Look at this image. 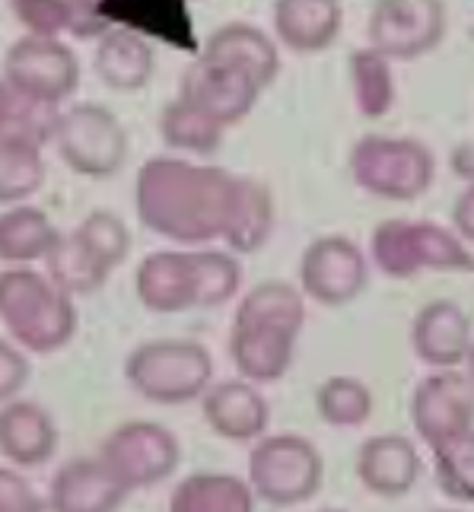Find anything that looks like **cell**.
I'll return each mask as SVG.
<instances>
[{"mask_svg": "<svg viewBox=\"0 0 474 512\" xmlns=\"http://www.w3.org/2000/svg\"><path fill=\"white\" fill-rule=\"evenodd\" d=\"M433 478L452 503H474V427L433 446Z\"/></svg>", "mask_w": 474, "mask_h": 512, "instance_id": "1f68e13d", "label": "cell"}, {"mask_svg": "<svg viewBox=\"0 0 474 512\" xmlns=\"http://www.w3.org/2000/svg\"><path fill=\"white\" fill-rule=\"evenodd\" d=\"M58 449L55 420L32 401H7L0 408V455L20 468L45 465Z\"/></svg>", "mask_w": 474, "mask_h": 512, "instance_id": "44dd1931", "label": "cell"}, {"mask_svg": "<svg viewBox=\"0 0 474 512\" xmlns=\"http://www.w3.org/2000/svg\"><path fill=\"white\" fill-rule=\"evenodd\" d=\"M201 411L207 427L230 443L261 439L271 423L268 401L249 379H230L217 385L210 382V388L201 395Z\"/></svg>", "mask_w": 474, "mask_h": 512, "instance_id": "2e32d148", "label": "cell"}, {"mask_svg": "<svg viewBox=\"0 0 474 512\" xmlns=\"http://www.w3.org/2000/svg\"><path fill=\"white\" fill-rule=\"evenodd\" d=\"M45 185L42 147L0 137V204H23Z\"/></svg>", "mask_w": 474, "mask_h": 512, "instance_id": "f546056e", "label": "cell"}, {"mask_svg": "<svg viewBox=\"0 0 474 512\" xmlns=\"http://www.w3.org/2000/svg\"><path fill=\"white\" fill-rule=\"evenodd\" d=\"M300 284L309 299L322 306H347L370 284V264L357 242L344 236H322L303 252Z\"/></svg>", "mask_w": 474, "mask_h": 512, "instance_id": "8fae6325", "label": "cell"}, {"mask_svg": "<svg viewBox=\"0 0 474 512\" xmlns=\"http://www.w3.org/2000/svg\"><path fill=\"white\" fill-rule=\"evenodd\" d=\"M411 423L433 449L474 427V382L455 369H436L411 395Z\"/></svg>", "mask_w": 474, "mask_h": 512, "instance_id": "7c38bea8", "label": "cell"}, {"mask_svg": "<svg viewBox=\"0 0 474 512\" xmlns=\"http://www.w3.org/2000/svg\"><path fill=\"white\" fill-rule=\"evenodd\" d=\"M223 131L226 128L220 125V121H214L204 109L191 105L182 96H175L160 115L163 144L172 150H182V153H195V156L217 153L223 144Z\"/></svg>", "mask_w": 474, "mask_h": 512, "instance_id": "4316f807", "label": "cell"}, {"mask_svg": "<svg viewBox=\"0 0 474 512\" xmlns=\"http://www.w3.org/2000/svg\"><path fill=\"white\" fill-rule=\"evenodd\" d=\"M10 105H13V90L7 86V80L0 77V134H4V125L10 118Z\"/></svg>", "mask_w": 474, "mask_h": 512, "instance_id": "60d3db41", "label": "cell"}, {"mask_svg": "<svg viewBox=\"0 0 474 512\" xmlns=\"http://www.w3.org/2000/svg\"><path fill=\"white\" fill-rule=\"evenodd\" d=\"M370 255L392 280H411L420 271H474L465 239L430 220H382L373 229Z\"/></svg>", "mask_w": 474, "mask_h": 512, "instance_id": "3957f363", "label": "cell"}, {"mask_svg": "<svg viewBox=\"0 0 474 512\" xmlns=\"http://www.w3.org/2000/svg\"><path fill=\"white\" fill-rule=\"evenodd\" d=\"M452 226L465 242H474V185H468L452 204Z\"/></svg>", "mask_w": 474, "mask_h": 512, "instance_id": "ab89813d", "label": "cell"}, {"mask_svg": "<svg viewBox=\"0 0 474 512\" xmlns=\"http://www.w3.org/2000/svg\"><path fill=\"white\" fill-rule=\"evenodd\" d=\"M125 379L153 404H188L214 382V360L198 341H147L128 357Z\"/></svg>", "mask_w": 474, "mask_h": 512, "instance_id": "5b68a950", "label": "cell"}, {"mask_svg": "<svg viewBox=\"0 0 474 512\" xmlns=\"http://www.w3.org/2000/svg\"><path fill=\"white\" fill-rule=\"evenodd\" d=\"M350 86L363 118H382L395 105V74L392 61L382 58L376 48H357L350 55Z\"/></svg>", "mask_w": 474, "mask_h": 512, "instance_id": "f1b7e54d", "label": "cell"}, {"mask_svg": "<svg viewBox=\"0 0 474 512\" xmlns=\"http://www.w3.org/2000/svg\"><path fill=\"white\" fill-rule=\"evenodd\" d=\"M128 500V490L102 458H70L48 487V506L58 512H112Z\"/></svg>", "mask_w": 474, "mask_h": 512, "instance_id": "e0dca14e", "label": "cell"}, {"mask_svg": "<svg viewBox=\"0 0 474 512\" xmlns=\"http://www.w3.org/2000/svg\"><path fill=\"white\" fill-rule=\"evenodd\" d=\"M29 379V360L10 341H0V404L13 401Z\"/></svg>", "mask_w": 474, "mask_h": 512, "instance_id": "74e56055", "label": "cell"}, {"mask_svg": "<svg viewBox=\"0 0 474 512\" xmlns=\"http://www.w3.org/2000/svg\"><path fill=\"white\" fill-rule=\"evenodd\" d=\"M296 338H300V331L284 325L233 319V331H230L233 366L249 382L284 379L296 357Z\"/></svg>", "mask_w": 474, "mask_h": 512, "instance_id": "5bb4252c", "label": "cell"}, {"mask_svg": "<svg viewBox=\"0 0 474 512\" xmlns=\"http://www.w3.org/2000/svg\"><path fill=\"white\" fill-rule=\"evenodd\" d=\"M201 55L210 58V61H223L230 67L245 70V74H249L261 86V90H268V86L274 83V77H277V70H280L277 45L252 23H226V26H220L207 39Z\"/></svg>", "mask_w": 474, "mask_h": 512, "instance_id": "7402d4cb", "label": "cell"}, {"mask_svg": "<svg viewBox=\"0 0 474 512\" xmlns=\"http://www.w3.org/2000/svg\"><path fill=\"white\" fill-rule=\"evenodd\" d=\"M233 319L271 322V325L303 331V322H306L303 293L296 287H290L287 280H265V284H258L255 290H249L242 296V303H239Z\"/></svg>", "mask_w": 474, "mask_h": 512, "instance_id": "4dcf8cb0", "label": "cell"}, {"mask_svg": "<svg viewBox=\"0 0 474 512\" xmlns=\"http://www.w3.org/2000/svg\"><path fill=\"white\" fill-rule=\"evenodd\" d=\"M99 458L112 468L128 493L147 490L166 481L179 468V439H175L163 423L153 420H131L105 436Z\"/></svg>", "mask_w": 474, "mask_h": 512, "instance_id": "ba28073f", "label": "cell"}, {"mask_svg": "<svg viewBox=\"0 0 474 512\" xmlns=\"http://www.w3.org/2000/svg\"><path fill=\"white\" fill-rule=\"evenodd\" d=\"M45 268L48 277L70 296H86L102 290L112 274L109 264H102L74 233L58 236L55 249L45 255Z\"/></svg>", "mask_w": 474, "mask_h": 512, "instance_id": "83f0119b", "label": "cell"}, {"mask_svg": "<svg viewBox=\"0 0 474 512\" xmlns=\"http://www.w3.org/2000/svg\"><path fill=\"white\" fill-rule=\"evenodd\" d=\"M233 194V172L179 156H156L137 172L134 207L150 233L182 245H201L223 236Z\"/></svg>", "mask_w": 474, "mask_h": 512, "instance_id": "6da1fadb", "label": "cell"}, {"mask_svg": "<svg viewBox=\"0 0 474 512\" xmlns=\"http://www.w3.org/2000/svg\"><path fill=\"white\" fill-rule=\"evenodd\" d=\"M191 268H195V309L230 303L242 284V264L233 252H191Z\"/></svg>", "mask_w": 474, "mask_h": 512, "instance_id": "836d02e7", "label": "cell"}, {"mask_svg": "<svg viewBox=\"0 0 474 512\" xmlns=\"http://www.w3.org/2000/svg\"><path fill=\"white\" fill-rule=\"evenodd\" d=\"M370 48L389 61L424 58L446 35L443 0H376L370 10Z\"/></svg>", "mask_w": 474, "mask_h": 512, "instance_id": "30bf717a", "label": "cell"}, {"mask_svg": "<svg viewBox=\"0 0 474 512\" xmlns=\"http://www.w3.org/2000/svg\"><path fill=\"white\" fill-rule=\"evenodd\" d=\"M58 229L48 220L45 210L29 204H13L0 214V261L29 264L45 261V255L55 249Z\"/></svg>", "mask_w": 474, "mask_h": 512, "instance_id": "d4e9b609", "label": "cell"}, {"mask_svg": "<svg viewBox=\"0 0 474 512\" xmlns=\"http://www.w3.org/2000/svg\"><path fill=\"white\" fill-rule=\"evenodd\" d=\"M350 179L382 201H417L436 179V156L414 137L366 134L350 150Z\"/></svg>", "mask_w": 474, "mask_h": 512, "instance_id": "277c9868", "label": "cell"}, {"mask_svg": "<svg viewBox=\"0 0 474 512\" xmlns=\"http://www.w3.org/2000/svg\"><path fill=\"white\" fill-rule=\"evenodd\" d=\"M153 48L134 29H109L99 35L96 45V74L118 93H134L153 77Z\"/></svg>", "mask_w": 474, "mask_h": 512, "instance_id": "603a6c76", "label": "cell"}, {"mask_svg": "<svg viewBox=\"0 0 474 512\" xmlns=\"http://www.w3.org/2000/svg\"><path fill=\"white\" fill-rule=\"evenodd\" d=\"M315 408L331 427H360L373 417V392L354 376H331L315 392Z\"/></svg>", "mask_w": 474, "mask_h": 512, "instance_id": "d6a6232c", "label": "cell"}, {"mask_svg": "<svg viewBox=\"0 0 474 512\" xmlns=\"http://www.w3.org/2000/svg\"><path fill=\"white\" fill-rule=\"evenodd\" d=\"M465 363H468V379L474 382V344H471V350H468V360H465Z\"/></svg>", "mask_w": 474, "mask_h": 512, "instance_id": "b9f144b4", "label": "cell"}, {"mask_svg": "<svg viewBox=\"0 0 474 512\" xmlns=\"http://www.w3.org/2000/svg\"><path fill=\"white\" fill-rule=\"evenodd\" d=\"M357 478L376 497L385 500L405 497L420 478L417 446L401 433H382L366 439L357 452Z\"/></svg>", "mask_w": 474, "mask_h": 512, "instance_id": "ac0fdd59", "label": "cell"}, {"mask_svg": "<svg viewBox=\"0 0 474 512\" xmlns=\"http://www.w3.org/2000/svg\"><path fill=\"white\" fill-rule=\"evenodd\" d=\"M274 229V198L268 185L258 179H236L230 217L223 226V242L233 255H252L271 239Z\"/></svg>", "mask_w": 474, "mask_h": 512, "instance_id": "cb8c5ba5", "label": "cell"}, {"mask_svg": "<svg viewBox=\"0 0 474 512\" xmlns=\"http://www.w3.org/2000/svg\"><path fill=\"white\" fill-rule=\"evenodd\" d=\"M58 121H61L58 105L39 102V99H26V96L13 93L10 118H7L4 134H0V137H16V140H29V144H35V147H45L48 140L55 144Z\"/></svg>", "mask_w": 474, "mask_h": 512, "instance_id": "d590c367", "label": "cell"}, {"mask_svg": "<svg viewBox=\"0 0 474 512\" xmlns=\"http://www.w3.org/2000/svg\"><path fill=\"white\" fill-rule=\"evenodd\" d=\"M35 509H42L39 493L16 471L0 468V512H35Z\"/></svg>", "mask_w": 474, "mask_h": 512, "instance_id": "f35d334b", "label": "cell"}, {"mask_svg": "<svg viewBox=\"0 0 474 512\" xmlns=\"http://www.w3.org/2000/svg\"><path fill=\"white\" fill-rule=\"evenodd\" d=\"M13 16L29 35L58 39L61 32H74V4L70 0H10Z\"/></svg>", "mask_w": 474, "mask_h": 512, "instance_id": "8d00e7d4", "label": "cell"}, {"mask_svg": "<svg viewBox=\"0 0 474 512\" xmlns=\"http://www.w3.org/2000/svg\"><path fill=\"white\" fill-rule=\"evenodd\" d=\"M134 290L140 306L156 315L195 309V268L191 252H153L140 261Z\"/></svg>", "mask_w": 474, "mask_h": 512, "instance_id": "ffe728a7", "label": "cell"}, {"mask_svg": "<svg viewBox=\"0 0 474 512\" xmlns=\"http://www.w3.org/2000/svg\"><path fill=\"white\" fill-rule=\"evenodd\" d=\"M255 506L252 484L239 481L236 474L201 471L185 478L172 490V512H249Z\"/></svg>", "mask_w": 474, "mask_h": 512, "instance_id": "484cf974", "label": "cell"}, {"mask_svg": "<svg viewBox=\"0 0 474 512\" xmlns=\"http://www.w3.org/2000/svg\"><path fill=\"white\" fill-rule=\"evenodd\" d=\"M471 344V319L452 299H433L414 315L411 347L420 363L433 369H455L468 360Z\"/></svg>", "mask_w": 474, "mask_h": 512, "instance_id": "9a60e30c", "label": "cell"}, {"mask_svg": "<svg viewBox=\"0 0 474 512\" xmlns=\"http://www.w3.org/2000/svg\"><path fill=\"white\" fill-rule=\"evenodd\" d=\"M4 80L16 96L61 105L80 86V61L61 39L23 35L4 58Z\"/></svg>", "mask_w": 474, "mask_h": 512, "instance_id": "9c48e42d", "label": "cell"}, {"mask_svg": "<svg viewBox=\"0 0 474 512\" xmlns=\"http://www.w3.org/2000/svg\"><path fill=\"white\" fill-rule=\"evenodd\" d=\"M55 147L61 160L86 179H112L128 160V134L112 109L80 102L61 112Z\"/></svg>", "mask_w": 474, "mask_h": 512, "instance_id": "52a82bcc", "label": "cell"}, {"mask_svg": "<svg viewBox=\"0 0 474 512\" xmlns=\"http://www.w3.org/2000/svg\"><path fill=\"white\" fill-rule=\"evenodd\" d=\"M0 325L23 350L45 357L74 338V296L64 293L51 277L29 268H10L0 274Z\"/></svg>", "mask_w": 474, "mask_h": 512, "instance_id": "7a4b0ae2", "label": "cell"}, {"mask_svg": "<svg viewBox=\"0 0 474 512\" xmlns=\"http://www.w3.org/2000/svg\"><path fill=\"white\" fill-rule=\"evenodd\" d=\"M261 93L265 90L245 70L223 61H210L204 55L191 61L179 80V96L204 109L223 128H230L249 115Z\"/></svg>", "mask_w": 474, "mask_h": 512, "instance_id": "4fadbf2b", "label": "cell"}, {"mask_svg": "<svg viewBox=\"0 0 474 512\" xmlns=\"http://www.w3.org/2000/svg\"><path fill=\"white\" fill-rule=\"evenodd\" d=\"M341 26V0H277L274 4V32L293 55H319L331 48Z\"/></svg>", "mask_w": 474, "mask_h": 512, "instance_id": "d6986e66", "label": "cell"}, {"mask_svg": "<svg viewBox=\"0 0 474 512\" xmlns=\"http://www.w3.org/2000/svg\"><path fill=\"white\" fill-rule=\"evenodd\" d=\"M325 462L309 439L280 433L261 436L249 455V484L268 506H300L322 490Z\"/></svg>", "mask_w": 474, "mask_h": 512, "instance_id": "8992f818", "label": "cell"}, {"mask_svg": "<svg viewBox=\"0 0 474 512\" xmlns=\"http://www.w3.org/2000/svg\"><path fill=\"white\" fill-rule=\"evenodd\" d=\"M86 249H90L102 264H109L115 271L131 252V233L121 217L109 214V210H93L90 217H83L77 229H70Z\"/></svg>", "mask_w": 474, "mask_h": 512, "instance_id": "e575fe53", "label": "cell"}]
</instances>
